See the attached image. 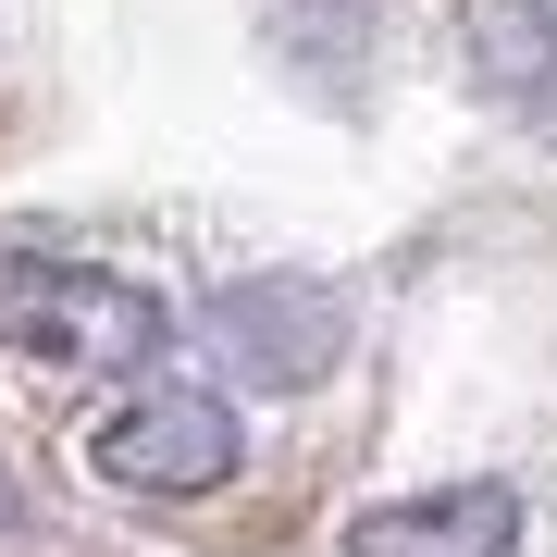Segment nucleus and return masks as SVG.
Returning <instances> with one entry per match:
<instances>
[{
  "label": "nucleus",
  "instance_id": "7ed1b4c3",
  "mask_svg": "<svg viewBox=\"0 0 557 557\" xmlns=\"http://www.w3.org/2000/svg\"><path fill=\"white\" fill-rule=\"evenodd\" d=\"M508 545H520V496H508V483L409 496V508H372L347 533V557H508Z\"/></svg>",
  "mask_w": 557,
  "mask_h": 557
},
{
  "label": "nucleus",
  "instance_id": "f257e3e1",
  "mask_svg": "<svg viewBox=\"0 0 557 557\" xmlns=\"http://www.w3.org/2000/svg\"><path fill=\"white\" fill-rule=\"evenodd\" d=\"M161 335H174V310H161L137 273L50 260V248H0V347L62 359V372H112V359H149Z\"/></svg>",
  "mask_w": 557,
  "mask_h": 557
},
{
  "label": "nucleus",
  "instance_id": "f03ea898",
  "mask_svg": "<svg viewBox=\"0 0 557 557\" xmlns=\"http://www.w3.org/2000/svg\"><path fill=\"white\" fill-rule=\"evenodd\" d=\"M236 458H248V421L211 384H137L87 434V471L124 483V496H211V483H236Z\"/></svg>",
  "mask_w": 557,
  "mask_h": 557
}]
</instances>
